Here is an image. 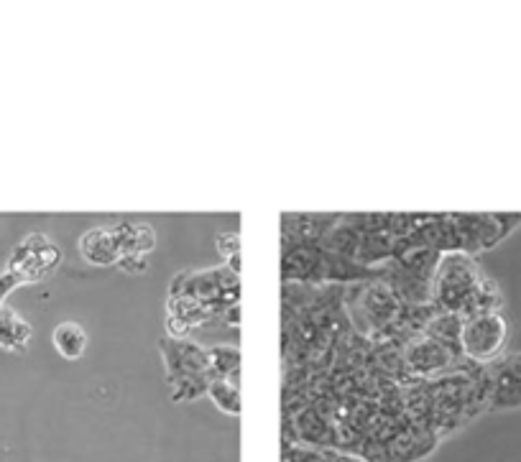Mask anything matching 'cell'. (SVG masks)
Listing matches in <instances>:
<instances>
[{"label":"cell","mask_w":521,"mask_h":462,"mask_svg":"<svg viewBox=\"0 0 521 462\" xmlns=\"http://www.w3.org/2000/svg\"><path fill=\"white\" fill-rule=\"evenodd\" d=\"M161 353L167 358V376L172 391V401H195L207 394L210 386V366H207V348H200L187 340L164 337Z\"/></svg>","instance_id":"cell-2"},{"label":"cell","mask_w":521,"mask_h":462,"mask_svg":"<svg viewBox=\"0 0 521 462\" xmlns=\"http://www.w3.org/2000/svg\"><path fill=\"white\" fill-rule=\"evenodd\" d=\"M509 325L501 312H481L465 317L460 327V350L476 366H488L504 353Z\"/></svg>","instance_id":"cell-4"},{"label":"cell","mask_w":521,"mask_h":462,"mask_svg":"<svg viewBox=\"0 0 521 462\" xmlns=\"http://www.w3.org/2000/svg\"><path fill=\"white\" fill-rule=\"evenodd\" d=\"M223 322L228 327H238L241 325V304H233V307H228L223 312Z\"/></svg>","instance_id":"cell-17"},{"label":"cell","mask_w":521,"mask_h":462,"mask_svg":"<svg viewBox=\"0 0 521 462\" xmlns=\"http://www.w3.org/2000/svg\"><path fill=\"white\" fill-rule=\"evenodd\" d=\"M110 235H113L118 253L123 256H146L151 248L156 246V233L151 225L146 223H115L110 225Z\"/></svg>","instance_id":"cell-8"},{"label":"cell","mask_w":521,"mask_h":462,"mask_svg":"<svg viewBox=\"0 0 521 462\" xmlns=\"http://www.w3.org/2000/svg\"><path fill=\"white\" fill-rule=\"evenodd\" d=\"M80 253L85 261H90L92 266H118L121 261V253L115 246L110 228H92L87 230L80 238Z\"/></svg>","instance_id":"cell-9"},{"label":"cell","mask_w":521,"mask_h":462,"mask_svg":"<svg viewBox=\"0 0 521 462\" xmlns=\"http://www.w3.org/2000/svg\"><path fill=\"white\" fill-rule=\"evenodd\" d=\"M169 297H189L205 304L215 317H223V312L233 304H241V284L238 276L225 269H207L200 274H182L172 281Z\"/></svg>","instance_id":"cell-3"},{"label":"cell","mask_w":521,"mask_h":462,"mask_svg":"<svg viewBox=\"0 0 521 462\" xmlns=\"http://www.w3.org/2000/svg\"><path fill=\"white\" fill-rule=\"evenodd\" d=\"M207 366L210 378H225V381L241 386V350L233 345H212L207 348Z\"/></svg>","instance_id":"cell-11"},{"label":"cell","mask_w":521,"mask_h":462,"mask_svg":"<svg viewBox=\"0 0 521 462\" xmlns=\"http://www.w3.org/2000/svg\"><path fill=\"white\" fill-rule=\"evenodd\" d=\"M493 391L491 404L506 409V406H521V355L501 360L491 371Z\"/></svg>","instance_id":"cell-7"},{"label":"cell","mask_w":521,"mask_h":462,"mask_svg":"<svg viewBox=\"0 0 521 462\" xmlns=\"http://www.w3.org/2000/svg\"><path fill=\"white\" fill-rule=\"evenodd\" d=\"M463 355L460 350L450 348L447 343L437 340L432 335H424L414 343H409V348L404 350V360H407V366L412 368L414 373H435L442 371V368L453 366V360Z\"/></svg>","instance_id":"cell-6"},{"label":"cell","mask_w":521,"mask_h":462,"mask_svg":"<svg viewBox=\"0 0 521 462\" xmlns=\"http://www.w3.org/2000/svg\"><path fill=\"white\" fill-rule=\"evenodd\" d=\"M228 271L235 276H241V253H235V256L228 258Z\"/></svg>","instance_id":"cell-18"},{"label":"cell","mask_w":521,"mask_h":462,"mask_svg":"<svg viewBox=\"0 0 521 462\" xmlns=\"http://www.w3.org/2000/svg\"><path fill=\"white\" fill-rule=\"evenodd\" d=\"M34 327L23 320L21 314L11 307H0V348L11 350V353H23L29 345Z\"/></svg>","instance_id":"cell-10"},{"label":"cell","mask_w":521,"mask_h":462,"mask_svg":"<svg viewBox=\"0 0 521 462\" xmlns=\"http://www.w3.org/2000/svg\"><path fill=\"white\" fill-rule=\"evenodd\" d=\"M52 343L64 360H80L87 348V332L77 322H62L54 327Z\"/></svg>","instance_id":"cell-12"},{"label":"cell","mask_w":521,"mask_h":462,"mask_svg":"<svg viewBox=\"0 0 521 462\" xmlns=\"http://www.w3.org/2000/svg\"><path fill=\"white\" fill-rule=\"evenodd\" d=\"M118 269L128 271V274H136V271H146V258L144 256H123L118 261Z\"/></svg>","instance_id":"cell-16"},{"label":"cell","mask_w":521,"mask_h":462,"mask_svg":"<svg viewBox=\"0 0 521 462\" xmlns=\"http://www.w3.org/2000/svg\"><path fill=\"white\" fill-rule=\"evenodd\" d=\"M62 248L46 238L44 233H31L18 243L8 256V271L21 284H39L49 274L59 269Z\"/></svg>","instance_id":"cell-5"},{"label":"cell","mask_w":521,"mask_h":462,"mask_svg":"<svg viewBox=\"0 0 521 462\" xmlns=\"http://www.w3.org/2000/svg\"><path fill=\"white\" fill-rule=\"evenodd\" d=\"M435 304L445 314H458L463 320L470 314L501 312L499 289L463 251L445 253L437 263Z\"/></svg>","instance_id":"cell-1"},{"label":"cell","mask_w":521,"mask_h":462,"mask_svg":"<svg viewBox=\"0 0 521 462\" xmlns=\"http://www.w3.org/2000/svg\"><path fill=\"white\" fill-rule=\"evenodd\" d=\"M16 286H21V281H18L11 271H3V274H0V307H3L6 297L16 289Z\"/></svg>","instance_id":"cell-15"},{"label":"cell","mask_w":521,"mask_h":462,"mask_svg":"<svg viewBox=\"0 0 521 462\" xmlns=\"http://www.w3.org/2000/svg\"><path fill=\"white\" fill-rule=\"evenodd\" d=\"M207 396H210L212 404L218 406L223 414H228V417H241V386H235V383L225 381V378H215V381H210V386H207Z\"/></svg>","instance_id":"cell-13"},{"label":"cell","mask_w":521,"mask_h":462,"mask_svg":"<svg viewBox=\"0 0 521 462\" xmlns=\"http://www.w3.org/2000/svg\"><path fill=\"white\" fill-rule=\"evenodd\" d=\"M218 251L223 253L225 258L241 253V235L238 233H223L218 235Z\"/></svg>","instance_id":"cell-14"}]
</instances>
